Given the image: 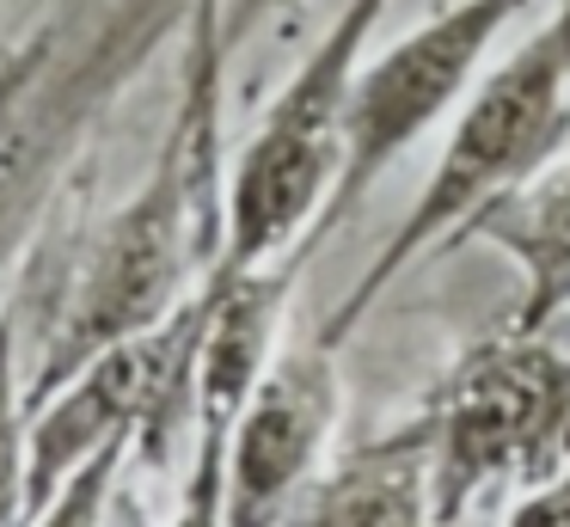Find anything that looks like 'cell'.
<instances>
[{
  "label": "cell",
  "instance_id": "5",
  "mask_svg": "<svg viewBox=\"0 0 570 527\" xmlns=\"http://www.w3.org/2000/svg\"><path fill=\"white\" fill-rule=\"evenodd\" d=\"M533 0H448L442 12L368 56L350 86V117H344V166L325 196L320 221L307 233V252H320L337 227L362 208V196L435 129L460 110V98L479 86L491 49L503 31L528 12Z\"/></svg>",
  "mask_w": 570,
  "mask_h": 527
},
{
  "label": "cell",
  "instance_id": "3",
  "mask_svg": "<svg viewBox=\"0 0 570 527\" xmlns=\"http://www.w3.org/2000/svg\"><path fill=\"white\" fill-rule=\"evenodd\" d=\"M430 423L435 527H454L491 490L570 472V350L552 331L497 325L448 362L417 404Z\"/></svg>",
  "mask_w": 570,
  "mask_h": 527
},
{
  "label": "cell",
  "instance_id": "8",
  "mask_svg": "<svg viewBox=\"0 0 570 527\" xmlns=\"http://www.w3.org/2000/svg\"><path fill=\"white\" fill-rule=\"evenodd\" d=\"M491 245L515 270V313L509 325L552 331L570 313V147L540 166L528 184L491 196L479 215L460 227L454 245Z\"/></svg>",
  "mask_w": 570,
  "mask_h": 527
},
{
  "label": "cell",
  "instance_id": "7",
  "mask_svg": "<svg viewBox=\"0 0 570 527\" xmlns=\"http://www.w3.org/2000/svg\"><path fill=\"white\" fill-rule=\"evenodd\" d=\"M283 527H435L430 423L411 411L386 436H368L325 460L295 497Z\"/></svg>",
  "mask_w": 570,
  "mask_h": 527
},
{
  "label": "cell",
  "instance_id": "13",
  "mask_svg": "<svg viewBox=\"0 0 570 527\" xmlns=\"http://www.w3.org/2000/svg\"><path fill=\"white\" fill-rule=\"evenodd\" d=\"M503 527H570V472H552L515 497Z\"/></svg>",
  "mask_w": 570,
  "mask_h": 527
},
{
  "label": "cell",
  "instance_id": "6",
  "mask_svg": "<svg viewBox=\"0 0 570 527\" xmlns=\"http://www.w3.org/2000/svg\"><path fill=\"white\" fill-rule=\"evenodd\" d=\"M344 423V374L325 338L276 343L246 392L222 460V527H283Z\"/></svg>",
  "mask_w": 570,
  "mask_h": 527
},
{
  "label": "cell",
  "instance_id": "2",
  "mask_svg": "<svg viewBox=\"0 0 570 527\" xmlns=\"http://www.w3.org/2000/svg\"><path fill=\"white\" fill-rule=\"evenodd\" d=\"M564 147H570V25H564V12H552L528 43L509 49L497 68H484L479 86L460 98L423 191L411 196L405 221L386 233V245L368 257V270L350 282V294L332 306L320 338L332 343V350H344L350 331L374 313V301H381L417 257L454 245L460 227H466L491 196L528 184L533 172L552 166Z\"/></svg>",
  "mask_w": 570,
  "mask_h": 527
},
{
  "label": "cell",
  "instance_id": "4",
  "mask_svg": "<svg viewBox=\"0 0 570 527\" xmlns=\"http://www.w3.org/2000/svg\"><path fill=\"white\" fill-rule=\"evenodd\" d=\"M386 7L393 0H344V12L301 56L283 92L264 105L258 129L246 135L239 159L227 166L222 264L215 270H258L288 252L313 257L307 233L337 184V166H344L350 86H356V68L368 61Z\"/></svg>",
  "mask_w": 570,
  "mask_h": 527
},
{
  "label": "cell",
  "instance_id": "9",
  "mask_svg": "<svg viewBox=\"0 0 570 527\" xmlns=\"http://www.w3.org/2000/svg\"><path fill=\"white\" fill-rule=\"evenodd\" d=\"M26 282L0 294V527L26 521V472H31V399H26Z\"/></svg>",
  "mask_w": 570,
  "mask_h": 527
},
{
  "label": "cell",
  "instance_id": "10",
  "mask_svg": "<svg viewBox=\"0 0 570 527\" xmlns=\"http://www.w3.org/2000/svg\"><path fill=\"white\" fill-rule=\"evenodd\" d=\"M129 460H136V441H111V448H99L87 466H75V472H68L19 527H105L117 472H124Z\"/></svg>",
  "mask_w": 570,
  "mask_h": 527
},
{
  "label": "cell",
  "instance_id": "12",
  "mask_svg": "<svg viewBox=\"0 0 570 527\" xmlns=\"http://www.w3.org/2000/svg\"><path fill=\"white\" fill-rule=\"evenodd\" d=\"M50 61H56V37L50 31L26 37L19 49H7V56H0V135H7V123L26 110V98L38 92V80L50 74Z\"/></svg>",
  "mask_w": 570,
  "mask_h": 527
},
{
  "label": "cell",
  "instance_id": "14",
  "mask_svg": "<svg viewBox=\"0 0 570 527\" xmlns=\"http://www.w3.org/2000/svg\"><path fill=\"white\" fill-rule=\"evenodd\" d=\"M295 7L301 0H215V25H222L227 56H234L252 31H264L271 19H283V12H295Z\"/></svg>",
  "mask_w": 570,
  "mask_h": 527
},
{
  "label": "cell",
  "instance_id": "11",
  "mask_svg": "<svg viewBox=\"0 0 570 527\" xmlns=\"http://www.w3.org/2000/svg\"><path fill=\"white\" fill-rule=\"evenodd\" d=\"M222 460L227 441L222 436H197V460L185 472V490H178V509L166 527H222Z\"/></svg>",
  "mask_w": 570,
  "mask_h": 527
},
{
  "label": "cell",
  "instance_id": "1",
  "mask_svg": "<svg viewBox=\"0 0 570 527\" xmlns=\"http://www.w3.org/2000/svg\"><path fill=\"white\" fill-rule=\"evenodd\" d=\"M222 74L227 43L215 25V0H190L178 105L166 117V141L141 184L99 221L80 252L62 301L43 313V338L26 355V399H43L105 343L136 338L190 301L222 264Z\"/></svg>",
  "mask_w": 570,
  "mask_h": 527
}]
</instances>
